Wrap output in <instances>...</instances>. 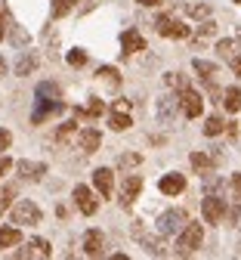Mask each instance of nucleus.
Instances as JSON below:
<instances>
[{
    "instance_id": "1",
    "label": "nucleus",
    "mask_w": 241,
    "mask_h": 260,
    "mask_svg": "<svg viewBox=\"0 0 241 260\" xmlns=\"http://www.w3.org/2000/svg\"><path fill=\"white\" fill-rule=\"evenodd\" d=\"M201 242H204V226L189 220L177 236V254H192L195 248H201Z\"/></svg>"
},
{
    "instance_id": "2",
    "label": "nucleus",
    "mask_w": 241,
    "mask_h": 260,
    "mask_svg": "<svg viewBox=\"0 0 241 260\" xmlns=\"http://www.w3.org/2000/svg\"><path fill=\"white\" fill-rule=\"evenodd\" d=\"M189 223V214L183 208H174V211H164L158 217V233L161 236H180V230Z\"/></svg>"
},
{
    "instance_id": "3",
    "label": "nucleus",
    "mask_w": 241,
    "mask_h": 260,
    "mask_svg": "<svg viewBox=\"0 0 241 260\" xmlns=\"http://www.w3.org/2000/svg\"><path fill=\"white\" fill-rule=\"evenodd\" d=\"M177 100H180V109H183V115H186V118H198V115L204 112V96H201V93H195L192 87H183Z\"/></svg>"
},
{
    "instance_id": "4",
    "label": "nucleus",
    "mask_w": 241,
    "mask_h": 260,
    "mask_svg": "<svg viewBox=\"0 0 241 260\" xmlns=\"http://www.w3.org/2000/svg\"><path fill=\"white\" fill-rule=\"evenodd\" d=\"M13 223L16 226H38L41 223V208L34 205V202H19L16 208H13Z\"/></svg>"
},
{
    "instance_id": "5",
    "label": "nucleus",
    "mask_w": 241,
    "mask_h": 260,
    "mask_svg": "<svg viewBox=\"0 0 241 260\" xmlns=\"http://www.w3.org/2000/svg\"><path fill=\"white\" fill-rule=\"evenodd\" d=\"M226 202H223V195L220 192H208L204 195V223H220L226 217Z\"/></svg>"
},
{
    "instance_id": "6",
    "label": "nucleus",
    "mask_w": 241,
    "mask_h": 260,
    "mask_svg": "<svg viewBox=\"0 0 241 260\" xmlns=\"http://www.w3.org/2000/svg\"><path fill=\"white\" fill-rule=\"evenodd\" d=\"M155 28H158V35H164V38H189V25H183L180 19H174V16H158L155 19Z\"/></svg>"
},
{
    "instance_id": "7",
    "label": "nucleus",
    "mask_w": 241,
    "mask_h": 260,
    "mask_svg": "<svg viewBox=\"0 0 241 260\" xmlns=\"http://www.w3.org/2000/svg\"><path fill=\"white\" fill-rule=\"evenodd\" d=\"M140 192H143V177H136V174H127L124 183H121V205L130 208L136 199H140Z\"/></svg>"
},
{
    "instance_id": "8",
    "label": "nucleus",
    "mask_w": 241,
    "mask_h": 260,
    "mask_svg": "<svg viewBox=\"0 0 241 260\" xmlns=\"http://www.w3.org/2000/svg\"><path fill=\"white\" fill-rule=\"evenodd\" d=\"M56 112H62V103H59V100L38 96V106H34V112H31V124H41V121H47V118L56 115Z\"/></svg>"
},
{
    "instance_id": "9",
    "label": "nucleus",
    "mask_w": 241,
    "mask_h": 260,
    "mask_svg": "<svg viewBox=\"0 0 241 260\" xmlns=\"http://www.w3.org/2000/svg\"><path fill=\"white\" fill-rule=\"evenodd\" d=\"M93 186H96V192L102 195V199H112V192H115V174L109 168H96L93 171Z\"/></svg>"
},
{
    "instance_id": "10",
    "label": "nucleus",
    "mask_w": 241,
    "mask_h": 260,
    "mask_svg": "<svg viewBox=\"0 0 241 260\" xmlns=\"http://www.w3.org/2000/svg\"><path fill=\"white\" fill-rule=\"evenodd\" d=\"M75 205L81 208V214L93 217L99 211V202H96V195L90 192V186H75Z\"/></svg>"
},
{
    "instance_id": "11",
    "label": "nucleus",
    "mask_w": 241,
    "mask_h": 260,
    "mask_svg": "<svg viewBox=\"0 0 241 260\" xmlns=\"http://www.w3.org/2000/svg\"><path fill=\"white\" fill-rule=\"evenodd\" d=\"M180 118V100H174V96H161L158 100V121L161 124H174Z\"/></svg>"
},
{
    "instance_id": "12",
    "label": "nucleus",
    "mask_w": 241,
    "mask_h": 260,
    "mask_svg": "<svg viewBox=\"0 0 241 260\" xmlns=\"http://www.w3.org/2000/svg\"><path fill=\"white\" fill-rule=\"evenodd\" d=\"M53 254V248H50V242L47 239H31L25 248H19L16 251V257L19 260H25V257H50Z\"/></svg>"
},
{
    "instance_id": "13",
    "label": "nucleus",
    "mask_w": 241,
    "mask_h": 260,
    "mask_svg": "<svg viewBox=\"0 0 241 260\" xmlns=\"http://www.w3.org/2000/svg\"><path fill=\"white\" fill-rule=\"evenodd\" d=\"M133 239H136V242H140V245H143V248H146L149 254H155V257H158V254H164V251H161V239H155V236H149L143 223H133Z\"/></svg>"
},
{
    "instance_id": "14",
    "label": "nucleus",
    "mask_w": 241,
    "mask_h": 260,
    "mask_svg": "<svg viewBox=\"0 0 241 260\" xmlns=\"http://www.w3.org/2000/svg\"><path fill=\"white\" fill-rule=\"evenodd\" d=\"M16 171H19V177H22V180L38 183V180H44V174H47V165H44V161H19V165H16Z\"/></svg>"
},
{
    "instance_id": "15",
    "label": "nucleus",
    "mask_w": 241,
    "mask_h": 260,
    "mask_svg": "<svg viewBox=\"0 0 241 260\" xmlns=\"http://www.w3.org/2000/svg\"><path fill=\"white\" fill-rule=\"evenodd\" d=\"M84 254L87 257H102L106 254V236H102L99 230H90L84 236Z\"/></svg>"
},
{
    "instance_id": "16",
    "label": "nucleus",
    "mask_w": 241,
    "mask_h": 260,
    "mask_svg": "<svg viewBox=\"0 0 241 260\" xmlns=\"http://www.w3.org/2000/svg\"><path fill=\"white\" fill-rule=\"evenodd\" d=\"M158 189L164 195H180V192H186V177L183 174H164L161 183H158Z\"/></svg>"
},
{
    "instance_id": "17",
    "label": "nucleus",
    "mask_w": 241,
    "mask_h": 260,
    "mask_svg": "<svg viewBox=\"0 0 241 260\" xmlns=\"http://www.w3.org/2000/svg\"><path fill=\"white\" fill-rule=\"evenodd\" d=\"M121 47H124L127 56L130 53H140V50H146V38L136 28H130V31H124V35H121Z\"/></svg>"
},
{
    "instance_id": "18",
    "label": "nucleus",
    "mask_w": 241,
    "mask_h": 260,
    "mask_svg": "<svg viewBox=\"0 0 241 260\" xmlns=\"http://www.w3.org/2000/svg\"><path fill=\"white\" fill-rule=\"evenodd\" d=\"M99 143H102V134H99L96 127H87V130H81V134H78V146H81L87 155H93V152L99 149Z\"/></svg>"
},
{
    "instance_id": "19",
    "label": "nucleus",
    "mask_w": 241,
    "mask_h": 260,
    "mask_svg": "<svg viewBox=\"0 0 241 260\" xmlns=\"http://www.w3.org/2000/svg\"><path fill=\"white\" fill-rule=\"evenodd\" d=\"M189 161H192V168L201 174V180L214 171V158H211V155H204V152H192V155H189Z\"/></svg>"
},
{
    "instance_id": "20",
    "label": "nucleus",
    "mask_w": 241,
    "mask_h": 260,
    "mask_svg": "<svg viewBox=\"0 0 241 260\" xmlns=\"http://www.w3.org/2000/svg\"><path fill=\"white\" fill-rule=\"evenodd\" d=\"M19 242H22L19 226H0V248H13Z\"/></svg>"
},
{
    "instance_id": "21",
    "label": "nucleus",
    "mask_w": 241,
    "mask_h": 260,
    "mask_svg": "<svg viewBox=\"0 0 241 260\" xmlns=\"http://www.w3.org/2000/svg\"><path fill=\"white\" fill-rule=\"evenodd\" d=\"M38 62H41V59H38V53H25V56H22V59L16 62V75H19V78L31 75L34 69H38Z\"/></svg>"
},
{
    "instance_id": "22",
    "label": "nucleus",
    "mask_w": 241,
    "mask_h": 260,
    "mask_svg": "<svg viewBox=\"0 0 241 260\" xmlns=\"http://www.w3.org/2000/svg\"><path fill=\"white\" fill-rule=\"evenodd\" d=\"M133 121H130V112H121V109H112V115H109V127L112 130H118V134H121V130H127Z\"/></svg>"
},
{
    "instance_id": "23",
    "label": "nucleus",
    "mask_w": 241,
    "mask_h": 260,
    "mask_svg": "<svg viewBox=\"0 0 241 260\" xmlns=\"http://www.w3.org/2000/svg\"><path fill=\"white\" fill-rule=\"evenodd\" d=\"M223 106H226L229 112H238V109H241V90H238V87H229V90L223 93Z\"/></svg>"
},
{
    "instance_id": "24",
    "label": "nucleus",
    "mask_w": 241,
    "mask_h": 260,
    "mask_svg": "<svg viewBox=\"0 0 241 260\" xmlns=\"http://www.w3.org/2000/svg\"><path fill=\"white\" fill-rule=\"evenodd\" d=\"M223 130H226V121H223L220 115H214V118L204 121V137H220Z\"/></svg>"
},
{
    "instance_id": "25",
    "label": "nucleus",
    "mask_w": 241,
    "mask_h": 260,
    "mask_svg": "<svg viewBox=\"0 0 241 260\" xmlns=\"http://www.w3.org/2000/svg\"><path fill=\"white\" fill-rule=\"evenodd\" d=\"M192 69H195L204 81H211V78L217 75V65H214V62H208V59H195V62H192Z\"/></svg>"
},
{
    "instance_id": "26",
    "label": "nucleus",
    "mask_w": 241,
    "mask_h": 260,
    "mask_svg": "<svg viewBox=\"0 0 241 260\" xmlns=\"http://www.w3.org/2000/svg\"><path fill=\"white\" fill-rule=\"evenodd\" d=\"M75 7H78V0H53V16L62 19L65 13H72Z\"/></svg>"
},
{
    "instance_id": "27",
    "label": "nucleus",
    "mask_w": 241,
    "mask_h": 260,
    "mask_svg": "<svg viewBox=\"0 0 241 260\" xmlns=\"http://www.w3.org/2000/svg\"><path fill=\"white\" fill-rule=\"evenodd\" d=\"M140 161H143V155L127 152V155H121V158H118V168H121V171H130V168H140Z\"/></svg>"
},
{
    "instance_id": "28",
    "label": "nucleus",
    "mask_w": 241,
    "mask_h": 260,
    "mask_svg": "<svg viewBox=\"0 0 241 260\" xmlns=\"http://www.w3.org/2000/svg\"><path fill=\"white\" fill-rule=\"evenodd\" d=\"M186 13H189L192 19H198V22H201V19H208V16H211V4H189V7H186Z\"/></svg>"
},
{
    "instance_id": "29",
    "label": "nucleus",
    "mask_w": 241,
    "mask_h": 260,
    "mask_svg": "<svg viewBox=\"0 0 241 260\" xmlns=\"http://www.w3.org/2000/svg\"><path fill=\"white\" fill-rule=\"evenodd\" d=\"M99 81H106L109 87H121V75H118V69H99Z\"/></svg>"
},
{
    "instance_id": "30",
    "label": "nucleus",
    "mask_w": 241,
    "mask_h": 260,
    "mask_svg": "<svg viewBox=\"0 0 241 260\" xmlns=\"http://www.w3.org/2000/svg\"><path fill=\"white\" fill-rule=\"evenodd\" d=\"M164 84H167V87H174V90H183V87H189V81H186L180 72H167V75H164Z\"/></svg>"
},
{
    "instance_id": "31",
    "label": "nucleus",
    "mask_w": 241,
    "mask_h": 260,
    "mask_svg": "<svg viewBox=\"0 0 241 260\" xmlns=\"http://www.w3.org/2000/svg\"><path fill=\"white\" fill-rule=\"evenodd\" d=\"M217 35V22L208 16V19H201V25H198V38H214Z\"/></svg>"
},
{
    "instance_id": "32",
    "label": "nucleus",
    "mask_w": 241,
    "mask_h": 260,
    "mask_svg": "<svg viewBox=\"0 0 241 260\" xmlns=\"http://www.w3.org/2000/svg\"><path fill=\"white\" fill-rule=\"evenodd\" d=\"M38 96H47V100H59V87H56L53 81H44V84H38Z\"/></svg>"
},
{
    "instance_id": "33",
    "label": "nucleus",
    "mask_w": 241,
    "mask_h": 260,
    "mask_svg": "<svg viewBox=\"0 0 241 260\" xmlns=\"http://www.w3.org/2000/svg\"><path fill=\"white\" fill-rule=\"evenodd\" d=\"M75 130H78V127H75V121H65V124H62V127L56 130V140H59V143L72 140V137H75Z\"/></svg>"
},
{
    "instance_id": "34",
    "label": "nucleus",
    "mask_w": 241,
    "mask_h": 260,
    "mask_svg": "<svg viewBox=\"0 0 241 260\" xmlns=\"http://www.w3.org/2000/svg\"><path fill=\"white\" fill-rule=\"evenodd\" d=\"M235 50H238V44H235V41H220V44H217V53H220L223 59H232V56H235Z\"/></svg>"
},
{
    "instance_id": "35",
    "label": "nucleus",
    "mask_w": 241,
    "mask_h": 260,
    "mask_svg": "<svg viewBox=\"0 0 241 260\" xmlns=\"http://www.w3.org/2000/svg\"><path fill=\"white\" fill-rule=\"evenodd\" d=\"M84 62H87V53H84V50H72V53H68V65H75V69H81Z\"/></svg>"
},
{
    "instance_id": "36",
    "label": "nucleus",
    "mask_w": 241,
    "mask_h": 260,
    "mask_svg": "<svg viewBox=\"0 0 241 260\" xmlns=\"http://www.w3.org/2000/svg\"><path fill=\"white\" fill-rule=\"evenodd\" d=\"M13 195H16V186H7L4 195H0V211H7V208L13 205Z\"/></svg>"
},
{
    "instance_id": "37",
    "label": "nucleus",
    "mask_w": 241,
    "mask_h": 260,
    "mask_svg": "<svg viewBox=\"0 0 241 260\" xmlns=\"http://www.w3.org/2000/svg\"><path fill=\"white\" fill-rule=\"evenodd\" d=\"M229 189H232L235 199L241 202V174H232V177H229Z\"/></svg>"
},
{
    "instance_id": "38",
    "label": "nucleus",
    "mask_w": 241,
    "mask_h": 260,
    "mask_svg": "<svg viewBox=\"0 0 241 260\" xmlns=\"http://www.w3.org/2000/svg\"><path fill=\"white\" fill-rule=\"evenodd\" d=\"M10 38H13V44H19V47H25V44H28V35H25L19 25H13V35H10Z\"/></svg>"
},
{
    "instance_id": "39",
    "label": "nucleus",
    "mask_w": 241,
    "mask_h": 260,
    "mask_svg": "<svg viewBox=\"0 0 241 260\" xmlns=\"http://www.w3.org/2000/svg\"><path fill=\"white\" fill-rule=\"evenodd\" d=\"M10 146H13V134L7 127H0V149H10Z\"/></svg>"
},
{
    "instance_id": "40",
    "label": "nucleus",
    "mask_w": 241,
    "mask_h": 260,
    "mask_svg": "<svg viewBox=\"0 0 241 260\" xmlns=\"http://www.w3.org/2000/svg\"><path fill=\"white\" fill-rule=\"evenodd\" d=\"M10 168H13V161H10V158L4 155V158H0V177H4V174H7Z\"/></svg>"
},
{
    "instance_id": "41",
    "label": "nucleus",
    "mask_w": 241,
    "mask_h": 260,
    "mask_svg": "<svg viewBox=\"0 0 241 260\" xmlns=\"http://www.w3.org/2000/svg\"><path fill=\"white\" fill-rule=\"evenodd\" d=\"M229 62H232V72H235V75L241 78V56H232Z\"/></svg>"
},
{
    "instance_id": "42",
    "label": "nucleus",
    "mask_w": 241,
    "mask_h": 260,
    "mask_svg": "<svg viewBox=\"0 0 241 260\" xmlns=\"http://www.w3.org/2000/svg\"><path fill=\"white\" fill-rule=\"evenodd\" d=\"M226 130H229V140H235V137H238V127H235V124H232V121H229V124H226Z\"/></svg>"
},
{
    "instance_id": "43",
    "label": "nucleus",
    "mask_w": 241,
    "mask_h": 260,
    "mask_svg": "<svg viewBox=\"0 0 241 260\" xmlns=\"http://www.w3.org/2000/svg\"><path fill=\"white\" fill-rule=\"evenodd\" d=\"M115 109H121V112H130V103H127V100H118V103H115Z\"/></svg>"
},
{
    "instance_id": "44",
    "label": "nucleus",
    "mask_w": 241,
    "mask_h": 260,
    "mask_svg": "<svg viewBox=\"0 0 241 260\" xmlns=\"http://www.w3.org/2000/svg\"><path fill=\"white\" fill-rule=\"evenodd\" d=\"M143 7H158V4H164V0H140Z\"/></svg>"
},
{
    "instance_id": "45",
    "label": "nucleus",
    "mask_w": 241,
    "mask_h": 260,
    "mask_svg": "<svg viewBox=\"0 0 241 260\" xmlns=\"http://www.w3.org/2000/svg\"><path fill=\"white\" fill-rule=\"evenodd\" d=\"M0 41H4V7H0Z\"/></svg>"
},
{
    "instance_id": "46",
    "label": "nucleus",
    "mask_w": 241,
    "mask_h": 260,
    "mask_svg": "<svg viewBox=\"0 0 241 260\" xmlns=\"http://www.w3.org/2000/svg\"><path fill=\"white\" fill-rule=\"evenodd\" d=\"M4 75H7V62H4V59H0V78H4Z\"/></svg>"
},
{
    "instance_id": "47",
    "label": "nucleus",
    "mask_w": 241,
    "mask_h": 260,
    "mask_svg": "<svg viewBox=\"0 0 241 260\" xmlns=\"http://www.w3.org/2000/svg\"><path fill=\"white\" fill-rule=\"evenodd\" d=\"M235 4H238V7H241V0H235Z\"/></svg>"
},
{
    "instance_id": "48",
    "label": "nucleus",
    "mask_w": 241,
    "mask_h": 260,
    "mask_svg": "<svg viewBox=\"0 0 241 260\" xmlns=\"http://www.w3.org/2000/svg\"><path fill=\"white\" fill-rule=\"evenodd\" d=\"M238 248H241V245H238Z\"/></svg>"
}]
</instances>
